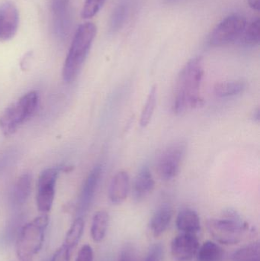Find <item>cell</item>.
Masks as SVG:
<instances>
[{
	"label": "cell",
	"instance_id": "30",
	"mask_svg": "<svg viewBox=\"0 0 260 261\" xmlns=\"http://www.w3.org/2000/svg\"><path fill=\"white\" fill-rule=\"evenodd\" d=\"M93 259L94 254L93 248L90 245H84L78 252L75 261H93Z\"/></svg>",
	"mask_w": 260,
	"mask_h": 261
},
{
	"label": "cell",
	"instance_id": "10",
	"mask_svg": "<svg viewBox=\"0 0 260 261\" xmlns=\"http://www.w3.org/2000/svg\"><path fill=\"white\" fill-rule=\"evenodd\" d=\"M199 247L197 234L182 233L172 239L171 254L175 260L190 261L197 255Z\"/></svg>",
	"mask_w": 260,
	"mask_h": 261
},
{
	"label": "cell",
	"instance_id": "14",
	"mask_svg": "<svg viewBox=\"0 0 260 261\" xmlns=\"http://www.w3.org/2000/svg\"><path fill=\"white\" fill-rule=\"evenodd\" d=\"M174 213V208L169 205H162L154 213L149 224L150 230L154 237L161 236L168 229Z\"/></svg>",
	"mask_w": 260,
	"mask_h": 261
},
{
	"label": "cell",
	"instance_id": "15",
	"mask_svg": "<svg viewBox=\"0 0 260 261\" xmlns=\"http://www.w3.org/2000/svg\"><path fill=\"white\" fill-rule=\"evenodd\" d=\"M176 225L179 231L187 234H197L201 229L199 216L192 208H184L178 213Z\"/></svg>",
	"mask_w": 260,
	"mask_h": 261
},
{
	"label": "cell",
	"instance_id": "6",
	"mask_svg": "<svg viewBox=\"0 0 260 261\" xmlns=\"http://www.w3.org/2000/svg\"><path fill=\"white\" fill-rule=\"evenodd\" d=\"M247 25V20L242 15H229L212 31L209 44L212 47H221L235 42L241 38Z\"/></svg>",
	"mask_w": 260,
	"mask_h": 261
},
{
	"label": "cell",
	"instance_id": "5",
	"mask_svg": "<svg viewBox=\"0 0 260 261\" xmlns=\"http://www.w3.org/2000/svg\"><path fill=\"white\" fill-rule=\"evenodd\" d=\"M38 101V93L30 91L6 107L0 116V129L3 135H12L25 123L36 111Z\"/></svg>",
	"mask_w": 260,
	"mask_h": 261
},
{
	"label": "cell",
	"instance_id": "19",
	"mask_svg": "<svg viewBox=\"0 0 260 261\" xmlns=\"http://www.w3.org/2000/svg\"><path fill=\"white\" fill-rule=\"evenodd\" d=\"M196 256L198 261H223L224 252L218 244L207 241L199 247Z\"/></svg>",
	"mask_w": 260,
	"mask_h": 261
},
{
	"label": "cell",
	"instance_id": "11",
	"mask_svg": "<svg viewBox=\"0 0 260 261\" xmlns=\"http://www.w3.org/2000/svg\"><path fill=\"white\" fill-rule=\"evenodd\" d=\"M19 13L16 6L11 1L0 5V41L12 39L18 29Z\"/></svg>",
	"mask_w": 260,
	"mask_h": 261
},
{
	"label": "cell",
	"instance_id": "1",
	"mask_svg": "<svg viewBox=\"0 0 260 261\" xmlns=\"http://www.w3.org/2000/svg\"><path fill=\"white\" fill-rule=\"evenodd\" d=\"M203 76V60L198 57L188 61L180 70L172 100V110L176 114H183L200 105Z\"/></svg>",
	"mask_w": 260,
	"mask_h": 261
},
{
	"label": "cell",
	"instance_id": "8",
	"mask_svg": "<svg viewBox=\"0 0 260 261\" xmlns=\"http://www.w3.org/2000/svg\"><path fill=\"white\" fill-rule=\"evenodd\" d=\"M186 146L182 141L174 143L163 150L157 161V170L163 180L169 181L178 174L186 153Z\"/></svg>",
	"mask_w": 260,
	"mask_h": 261
},
{
	"label": "cell",
	"instance_id": "25",
	"mask_svg": "<svg viewBox=\"0 0 260 261\" xmlns=\"http://www.w3.org/2000/svg\"><path fill=\"white\" fill-rule=\"evenodd\" d=\"M128 12V4L127 2H122L113 12L112 16L110 21V29L112 32H116L122 28L126 19Z\"/></svg>",
	"mask_w": 260,
	"mask_h": 261
},
{
	"label": "cell",
	"instance_id": "23",
	"mask_svg": "<svg viewBox=\"0 0 260 261\" xmlns=\"http://www.w3.org/2000/svg\"><path fill=\"white\" fill-rule=\"evenodd\" d=\"M259 242H253L237 250L232 254V261H260Z\"/></svg>",
	"mask_w": 260,
	"mask_h": 261
},
{
	"label": "cell",
	"instance_id": "31",
	"mask_svg": "<svg viewBox=\"0 0 260 261\" xmlns=\"http://www.w3.org/2000/svg\"><path fill=\"white\" fill-rule=\"evenodd\" d=\"M249 6L254 10H259V0H247Z\"/></svg>",
	"mask_w": 260,
	"mask_h": 261
},
{
	"label": "cell",
	"instance_id": "29",
	"mask_svg": "<svg viewBox=\"0 0 260 261\" xmlns=\"http://www.w3.org/2000/svg\"><path fill=\"white\" fill-rule=\"evenodd\" d=\"M73 252L70 248L63 244L53 254L50 261H70Z\"/></svg>",
	"mask_w": 260,
	"mask_h": 261
},
{
	"label": "cell",
	"instance_id": "3",
	"mask_svg": "<svg viewBox=\"0 0 260 261\" xmlns=\"http://www.w3.org/2000/svg\"><path fill=\"white\" fill-rule=\"evenodd\" d=\"M49 216L41 214L20 230L16 241V255L20 261H33L44 245Z\"/></svg>",
	"mask_w": 260,
	"mask_h": 261
},
{
	"label": "cell",
	"instance_id": "7",
	"mask_svg": "<svg viewBox=\"0 0 260 261\" xmlns=\"http://www.w3.org/2000/svg\"><path fill=\"white\" fill-rule=\"evenodd\" d=\"M50 18L52 32L61 41L67 39L73 24V9L72 0H50Z\"/></svg>",
	"mask_w": 260,
	"mask_h": 261
},
{
	"label": "cell",
	"instance_id": "12",
	"mask_svg": "<svg viewBox=\"0 0 260 261\" xmlns=\"http://www.w3.org/2000/svg\"><path fill=\"white\" fill-rule=\"evenodd\" d=\"M102 173V167L98 164L89 173L79 196L78 212L82 215L86 213L94 199Z\"/></svg>",
	"mask_w": 260,
	"mask_h": 261
},
{
	"label": "cell",
	"instance_id": "21",
	"mask_svg": "<svg viewBox=\"0 0 260 261\" xmlns=\"http://www.w3.org/2000/svg\"><path fill=\"white\" fill-rule=\"evenodd\" d=\"M84 228H85L84 219H82V217L79 216L73 221V224L69 228L63 244L73 251V249L77 246L79 241L81 240V238L83 234Z\"/></svg>",
	"mask_w": 260,
	"mask_h": 261
},
{
	"label": "cell",
	"instance_id": "32",
	"mask_svg": "<svg viewBox=\"0 0 260 261\" xmlns=\"http://www.w3.org/2000/svg\"><path fill=\"white\" fill-rule=\"evenodd\" d=\"M168 1H172V0H168Z\"/></svg>",
	"mask_w": 260,
	"mask_h": 261
},
{
	"label": "cell",
	"instance_id": "24",
	"mask_svg": "<svg viewBox=\"0 0 260 261\" xmlns=\"http://www.w3.org/2000/svg\"><path fill=\"white\" fill-rule=\"evenodd\" d=\"M240 39L245 45L256 46L259 44L260 21L259 18L253 20L250 24L247 25L242 36Z\"/></svg>",
	"mask_w": 260,
	"mask_h": 261
},
{
	"label": "cell",
	"instance_id": "27",
	"mask_svg": "<svg viewBox=\"0 0 260 261\" xmlns=\"http://www.w3.org/2000/svg\"><path fill=\"white\" fill-rule=\"evenodd\" d=\"M118 261H137L136 248L131 244H126L121 249Z\"/></svg>",
	"mask_w": 260,
	"mask_h": 261
},
{
	"label": "cell",
	"instance_id": "18",
	"mask_svg": "<svg viewBox=\"0 0 260 261\" xmlns=\"http://www.w3.org/2000/svg\"><path fill=\"white\" fill-rule=\"evenodd\" d=\"M31 186L32 176L29 173H24L18 178L11 196V199L14 205L19 206L25 203L30 195Z\"/></svg>",
	"mask_w": 260,
	"mask_h": 261
},
{
	"label": "cell",
	"instance_id": "16",
	"mask_svg": "<svg viewBox=\"0 0 260 261\" xmlns=\"http://www.w3.org/2000/svg\"><path fill=\"white\" fill-rule=\"evenodd\" d=\"M155 187V182L148 166L139 172L134 184V196L137 201L143 200Z\"/></svg>",
	"mask_w": 260,
	"mask_h": 261
},
{
	"label": "cell",
	"instance_id": "26",
	"mask_svg": "<svg viewBox=\"0 0 260 261\" xmlns=\"http://www.w3.org/2000/svg\"><path fill=\"white\" fill-rule=\"evenodd\" d=\"M105 0H85L82 9V16L85 19L93 18L100 11Z\"/></svg>",
	"mask_w": 260,
	"mask_h": 261
},
{
	"label": "cell",
	"instance_id": "4",
	"mask_svg": "<svg viewBox=\"0 0 260 261\" xmlns=\"http://www.w3.org/2000/svg\"><path fill=\"white\" fill-rule=\"evenodd\" d=\"M208 229L214 239L225 245L240 243L250 231L249 224L233 210H227L220 219H210Z\"/></svg>",
	"mask_w": 260,
	"mask_h": 261
},
{
	"label": "cell",
	"instance_id": "28",
	"mask_svg": "<svg viewBox=\"0 0 260 261\" xmlns=\"http://www.w3.org/2000/svg\"><path fill=\"white\" fill-rule=\"evenodd\" d=\"M163 255L164 249L163 245L160 243L154 244L150 248L145 261H163Z\"/></svg>",
	"mask_w": 260,
	"mask_h": 261
},
{
	"label": "cell",
	"instance_id": "22",
	"mask_svg": "<svg viewBox=\"0 0 260 261\" xmlns=\"http://www.w3.org/2000/svg\"><path fill=\"white\" fill-rule=\"evenodd\" d=\"M157 100V85H154L150 90L146 102H145L143 110H142L140 120V125L142 128H145L149 125L153 115H154V110H155Z\"/></svg>",
	"mask_w": 260,
	"mask_h": 261
},
{
	"label": "cell",
	"instance_id": "17",
	"mask_svg": "<svg viewBox=\"0 0 260 261\" xmlns=\"http://www.w3.org/2000/svg\"><path fill=\"white\" fill-rule=\"evenodd\" d=\"M109 214L105 210H99L93 216L90 234L95 242H102L106 236L109 225Z\"/></svg>",
	"mask_w": 260,
	"mask_h": 261
},
{
	"label": "cell",
	"instance_id": "20",
	"mask_svg": "<svg viewBox=\"0 0 260 261\" xmlns=\"http://www.w3.org/2000/svg\"><path fill=\"white\" fill-rule=\"evenodd\" d=\"M245 88L246 84L244 81H224L215 84L214 93L220 98L232 97L243 93Z\"/></svg>",
	"mask_w": 260,
	"mask_h": 261
},
{
	"label": "cell",
	"instance_id": "2",
	"mask_svg": "<svg viewBox=\"0 0 260 261\" xmlns=\"http://www.w3.org/2000/svg\"><path fill=\"white\" fill-rule=\"evenodd\" d=\"M97 33V28L93 23L81 24L76 29L63 67V79L65 82L74 81L87 57Z\"/></svg>",
	"mask_w": 260,
	"mask_h": 261
},
{
	"label": "cell",
	"instance_id": "9",
	"mask_svg": "<svg viewBox=\"0 0 260 261\" xmlns=\"http://www.w3.org/2000/svg\"><path fill=\"white\" fill-rule=\"evenodd\" d=\"M61 170L60 167L46 169L38 178L37 184V208L42 214H47L53 206L55 187Z\"/></svg>",
	"mask_w": 260,
	"mask_h": 261
},
{
	"label": "cell",
	"instance_id": "13",
	"mask_svg": "<svg viewBox=\"0 0 260 261\" xmlns=\"http://www.w3.org/2000/svg\"><path fill=\"white\" fill-rule=\"evenodd\" d=\"M130 190V177L125 171H119L114 175L110 184L108 196L114 205H120L128 197Z\"/></svg>",
	"mask_w": 260,
	"mask_h": 261
}]
</instances>
